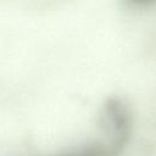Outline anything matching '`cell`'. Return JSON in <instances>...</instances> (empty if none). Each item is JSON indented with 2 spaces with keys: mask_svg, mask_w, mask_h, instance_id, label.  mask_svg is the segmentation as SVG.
Wrapping results in <instances>:
<instances>
[{
  "mask_svg": "<svg viewBox=\"0 0 156 156\" xmlns=\"http://www.w3.org/2000/svg\"><path fill=\"white\" fill-rule=\"evenodd\" d=\"M117 152L118 151L104 139V141H96L85 145L78 151H73L62 156H116Z\"/></svg>",
  "mask_w": 156,
  "mask_h": 156,
  "instance_id": "6da1fadb",
  "label": "cell"
},
{
  "mask_svg": "<svg viewBox=\"0 0 156 156\" xmlns=\"http://www.w3.org/2000/svg\"><path fill=\"white\" fill-rule=\"evenodd\" d=\"M134 7H149L156 4V0H126Z\"/></svg>",
  "mask_w": 156,
  "mask_h": 156,
  "instance_id": "7a4b0ae2",
  "label": "cell"
}]
</instances>
